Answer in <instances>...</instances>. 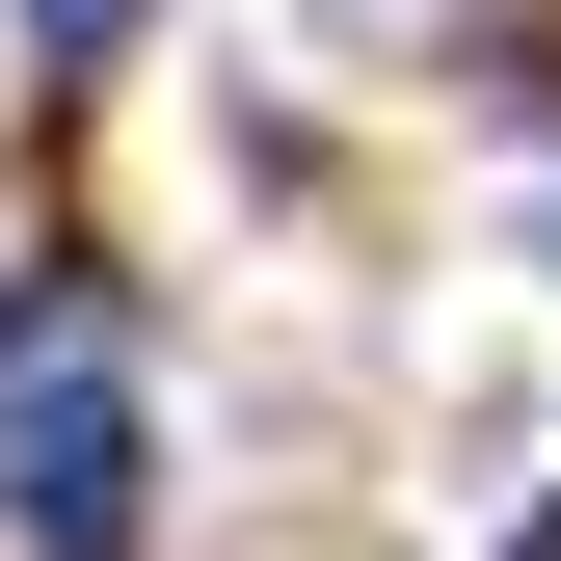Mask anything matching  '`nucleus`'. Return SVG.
<instances>
[{
  "instance_id": "f257e3e1",
  "label": "nucleus",
  "mask_w": 561,
  "mask_h": 561,
  "mask_svg": "<svg viewBox=\"0 0 561 561\" xmlns=\"http://www.w3.org/2000/svg\"><path fill=\"white\" fill-rule=\"evenodd\" d=\"M0 561H134V321L81 267L0 295Z\"/></svg>"
},
{
  "instance_id": "f03ea898",
  "label": "nucleus",
  "mask_w": 561,
  "mask_h": 561,
  "mask_svg": "<svg viewBox=\"0 0 561 561\" xmlns=\"http://www.w3.org/2000/svg\"><path fill=\"white\" fill-rule=\"evenodd\" d=\"M27 27H54V54H134V27H161V0H27Z\"/></svg>"
},
{
  "instance_id": "7ed1b4c3",
  "label": "nucleus",
  "mask_w": 561,
  "mask_h": 561,
  "mask_svg": "<svg viewBox=\"0 0 561 561\" xmlns=\"http://www.w3.org/2000/svg\"><path fill=\"white\" fill-rule=\"evenodd\" d=\"M508 561H561V508H535V535H508Z\"/></svg>"
}]
</instances>
